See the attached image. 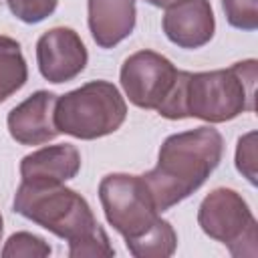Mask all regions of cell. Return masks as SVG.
I'll return each instance as SVG.
<instances>
[{
    "instance_id": "cell-1",
    "label": "cell",
    "mask_w": 258,
    "mask_h": 258,
    "mask_svg": "<svg viewBox=\"0 0 258 258\" xmlns=\"http://www.w3.org/2000/svg\"><path fill=\"white\" fill-rule=\"evenodd\" d=\"M256 58L216 71H177L175 83L157 107V113L171 121L202 119L206 123H226L256 109Z\"/></svg>"
},
{
    "instance_id": "cell-2",
    "label": "cell",
    "mask_w": 258,
    "mask_h": 258,
    "mask_svg": "<svg viewBox=\"0 0 258 258\" xmlns=\"http://www.w3.org/2000/svg\"><path fill=\"white\" fill-rule=\"evenodd\" d=\"M224 155V137L212 125L179 131L159 147L157 165L143 173L157 210L163 214L204 185Z\"/></svg>"
},
{
    "instance_id": "cell-3",
    "label": "cell",
    "mask_w": 258,
    "mask_h": 258,
    "mask_svg": "<svg viewBox=\"0 0 258 258\" xmlns=\"http://www.w3.org/2000/svg\"><path fill=\"white\" fill-rule=\"evenodd\" d=\"M12 210L69 244L101 230L89 202L64 183L22 181L14 194Z\"/></svg>"
},
{
    "instance_id": "cell-4",
    "label": "cell",
    "mask_w": 258,
    "mask_h": 258,
    "mask_svg": "<svg viewBox=\"0 0 258 258\" xmlns=\"http://www.w3.org/2000/svg\"><path fill=\"white\" fill-rule=\"evenodd\" d=\"M127 119V103L109 81H89L56 99L54 127L58 133L91 141L115 133Z\"/></svg>"
},
{
    "instance_id": "cell-5",
    "label": "cell",
    "mask_w": 258,
    "mask_h": 258,
    "mask_svg": "<svg viewBox=\"0 0 258 258\" xmlns=\"http://www.w3.org/2000/svg\"><path fill=\"white\" fill-rule=\"evenodd\" d=\"M99 202L107 222L131 248L163 222L143 175L109 173L99 183Z\"/></svg>"
},
{
    "instance_id": "cell-6",
    "label": "cell",
    "mask_w": 258,
    "mask_h": 258,
    "mask_svg": "<svg viewBox=\"0 0 258 258\" xmlns=\"http://www.w3.org/2000/svg\"><path fill=\"white\" fill-rule=\"evenodd\" d=\"M198 224L206 236L222 242L232 256H258V224L250 206L236 189H212L198 208Z\"/></svg>"
},
{
    "instance_id": "cell-7",
    "label": "cell",
    "mask_w": 258,
    "mask_h": 258,
    "mask_svg": "<svg viewBox=\"0 0 258 258\" xmlns=\"http://www.w3.org/2000/svg\"><path fill=\"white\" fill-rule=\"evenodd\" d=\"M177 77L173 62L149 48L129 54L119 71L127 99L139 109H155L165 101Z\"/></svg>"
},
{
    "instance_id": "cell-8",
    "label": "cell",
    "mask_w": 258,
    "mask_h": 258,
    "mask_svg": "<svg viewBox=\"0 0 258 258\" xmlns=\"http://www.w3.org/2000/svg\"><path fill=\"white\" fill-rule=\"evenodd\" d=\"M89 60L87 46L77 30L54 26L36 40V64L48 83H69L79 77Z\"/></svg>"
},
{
    "instance_id": "cell-9",
    "label": "cell",
    "mask_w": 258,
    "mask_h": 258,
    "mask_svg": "<svg viewBox=\"0 0 258 258\" xmlns=\"http://www.w3.org/2000/svg\"><path fill=\"white\" fill-rule=\"evenodd\" d=\"M161 28L169 42L179 48H202L216 32V18L210 0H179L165 8Z\"/></svg>"
},
{
    "instance_id": "cell-10",
    "label": "cell",
    "mask_w": 258,
    "mask_h": 258,
    "mask_svg": "<svg viewBox=\"0 0 258 258\" xmlns=\"http://www.w3.org/2000/svg\"><path fill=\"white\" fill-rule=\"evenodd\" d=\"M58 95L36 91L10 109L6 117L8 133L20 145H42L58 135L54 127V105Z\"/></svg>"
},
{
    "instance_id": "cell-11",
    "label": "cell",
    "mask_w": 258,
    "mask_h": 258,
    "mask_svg": "<svg viewBox=\"0 0 258 258\" xmlns=\"http://www.w3.org/2000/svg\"><path fill=\"white\" fill-rule=\"evenodd\" d=\"M81 171V153L71 143L40 147L20 161V177L28 183H64Z\"/></svg>"
},
{
    "instance_id": "cell-12",
    "label": "cell",
    "mask_w": 258,
    "mask_h": 258,
    "mask_svg": "<svg viewBox=\"0 0 258 258\" xmlns=\"http://www.w3.org/2000/svg\"><path fill=\"white\" fill-rule=\"evenodd\" d=\"M135 0H87V24L101 48H113L135 28Z\"/></svg>"
},
{
    "instance_id": "cell-13",
    "label": "cell",
    "mask_w": 258,
    "mask_h": 258,
    "mask_svg": "<svg viewBox=\"0 0 258 258\" xmlns=\"http://www.w3.org/2000/svg\"><path fill=\"white\" fill-rule=\"evenodd\" d=\"M28 81V67L20 42L0 34V103L10 99Z\"/></svg>"
},
{
    "instance_id": "cell-14",
    "label": "cell",
    "mask_w": 258,
    "mask_h": 258,
    "mask_svg": "<svg viewBox=\"0 0 258 258\" xmlns=\"http://www.w3.org/2000/svg\"><path fill=\"white\" fill-rule=\"evenodd\" d=\"M175 248H177V234L173 226L167 220H163L155 232H151L147 238H143L141 242L133 244L127 250L135 258H167L175 252Z\"/></svg>"
},
{
    "instance_id": "cell-15",
    "label": "cell",
    "mask_w": 258,
    "mask_h": 258,
    "mask_svg": "<svg viewBox=\"0 0 258 258\" xmlns=\"http://www.w3.org/2000/svg\"><path fill=\"white\" fill-rule=\"evenodd\" d=\"M52 248L48 242L32 232H14L2 246V258H46Z\"/></svg>"
},
{
    "instance_id": "cell-16",
    "label": "cell",
    "mask_w": 258,
    "mask_h": 258,
    "mask_svg": "<svg viewBox=\"0 0 258 258\" xmlns=\"http://www.w3.org/2000/svg\"><path fill=\"white\" fill-rule=\"evenodd\" d=\"M222 8L230 26L246 32L258 28V0H222Z\"/></svg>"
},
{
    "instance_id": "cell-17",
    "label": "cell",
    "mask_w": 258,
    "mask_h": 258,
    "mask_svg": "<svg viewBox=\"0 0 258 258\" xmlns=\"http://www.w3.org/2000/svg\"><path fill=\"white\" fill-rule=\"evenodd\" d=\"M256 139H258V133L256 131H248L244 133L240 139H238V145H236V169L252 183L256 185L258 183V173H256V165H258V153H256Z\"/></svg>"
},
{
    "instance_id": "cell-18",
    "label": "cell",
    "mask_w": 258,
    "mask_h": 258,
    "mask_svg": "<svg viewBox=\"0 0 258 258\" xmlns=\"http://www.w3.org/2000/svg\"><path fill=\"white\" fill-rule=\"evenodd\" d=\"M6 4L18 20L26 24H38L56 10L58 0H6Z\"/></svg>"
},
{
    "instance_id": "cell-19",
    "label": "cell",
    "mask_w": 258,
    "mask_h": 258,
    "mask_svg": "<svg viewBox=\"0 0 258 258\" xmlns=\"http://www.w3.org/2000/svg\"><path fill=\"white\" fill-rule=\"evenodd\" d=\"M69 256L71 258H95V256H115V248L111 246V240L107 232L101 228L99 232L69 244Z\"/></svg>"
},
{
    "instance_id": "cell-20",
    "label": "cell",
    "mask_w": 258,
    "mask_h": 258,
    "mask_svg": "<svg viewBox=\"0 0 258 258\" xmlns=\"http://www.w3.org/2000/svg\"><path fill=\"white\" fill-rule=\"evenodd\" d=\"M145 2H149L151 6H157V8H167V6H171L179 0H145Z\"/></svg>"
},
{
    "instance_id": "cell-21",
    "label": "cell",
    "mask_w": 258,
    "mask_h": 258,
    "mask_svg": "<svg viewBox=\"0 0 258 258\" xmlns=\"http://www.w3.org/2000/svg\"><path fill=\"white\" fill-rule=\"evenodd\" d=\"M2 232H4V222H2V214H0V242H2Z\"/></svg>"
}]
</instances>
